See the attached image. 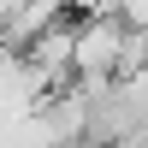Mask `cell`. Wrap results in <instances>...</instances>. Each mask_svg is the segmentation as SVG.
Listing matches in <instances>:
<instances>
[{"label": "cell", "instance_id": "6da1fadb", "mask_svg": "<svg viewBox=\"0 0 148 148\" xmlns=\"http://www.w3.org/2000/svg\"><path fill=\"white\" fill-rule=\"evenodd\" d=\"M125 18H77V53H71V77L77 83H113L125 65Z\"/></svg>", "mask_w": 148, "mask_h": 148}]
</instances>
